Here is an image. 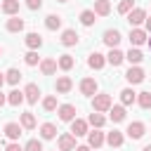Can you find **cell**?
Segmentation results:
<instances>
[{"instance_id":"obj_1","label":"cell","mask_w":151,"mask_h":151,"mask_svg":"<svg viewBox=\"0 0 151 151\" xmlns=\"http://www.w3.org/2000/svg\"><path fill=\"white\" fill-rule=\"evenodd\" d=\"M111 94H92V111H99V113H104V111H109L111 109Z\"/></svg>"},{"instance_id":"obj_2","label":"cell","mask_w":151,"mask_h":151,"mask_svg":"<svg viewBox=\"0 0 151 151\" xmlns=\"http://www.w3.org/2000/svg\"><path fill=\"white\" fill-rule=\"evenodd\" d=\"M144 19H146V12H144L142 7H132V9L127 12V21H130L132 28H137L139 24H144Z\"/></svg>"},{"instance_id":"obj_3","label":"cell","mask_w":151,"mask_h":151,"mask_svg":"<svg viewBox=\"0 0 151 151\" xmlns=\"http://www.w3.org/2000/svg\"><path fill=\"white\" fill-rule=\"evenodd\" d=\"M125 80H127L130 85H139V83L144 80V71H142L139 66H130V68L125 71Z\"/></svg>"},{"instance_id":"obj_4","label":"cell","mask_w":151,"mask_h":151,"mask_svg":"<svg viewBox=\"0 0 151 151\" xmlns=\"http://www.w3.org/2000/svg\"><path fill=\"white\" fill-rule=\"evenodd\" d=\"M57 113H59V120L71 123L76 118V106L73 104H61V106H57Z\"/></svg>"},{"instance_id":"obj_5","label":"cell","mask_w":151,"mask_h":151,"mask_svg":"<svg viewBox=\"0 0 151 151\" xmlns=\"http://www.w3.org/2000/svg\"><path fill=\"white\" fill-rule=\"evenodd\" d=\"M125 132H127V137H130V139H142V137H144V132H146V127H144V123H142V120H134V123H130V125H127V130H125Z\"/></svg>"},{"instance_id":"obj_6","label":"cell","mask_w":151,"mask_h":151,"mask_svg":"<svg viewBox=\"0 0 151 151\" xmlns=\"http://www.w3.org/2000/svg\"><path fill=\"white\" fill-rule=\"evenodd\" d=\"M101 40H104L109 47H118V42H120L123 38H120V31H118V28H109V31H104V38H101Z\"/></svg>"},{"instance_id":"obj_7","label":"cell","mask_w":151,"mask_h":151,"mask_svg":"<svg viewBox=\"0 0 151 151\" xmlns=\"http://www.w3.org/2000/svg\"><path fill=\"white\" fill-rule=\"evenodd\" d=\"M71 134H73V137H83V134H87V120H83V118H73V120H71Z\"/></svg>"},{"instance_id":"obj_8","label":"cell","mask_w":151,"mask_h":151,"mask_svg":"<svg viewBox=\"0 0 151 151\" xmlns=\"http://www.w3.org/2000/svg\"><path fill=\"white\" fill-rule=\"evenodd\" d=\"M104 142H106V137H104V132H99L97 127H94V132H87V146H90V149H99Z\"/></svg>"},{"instance_id":"obj_9","label":"cell","mask_w":151,"mask_h":151,"mask_svg":"<svg viewBox=\"0 0 151 151\" xmlns=\"http://www.w3.org/2000/svg\"><path fill=\"white\" fill-rule=\"evenodd\" d=\"M130 42L134 45V47H139V45H144L146 42V31L144 28H130Z\"/></svg>"},{"instance_id":"obj_10","label":"cell","mask_w":151,"mask_h":151,"mask_svg":"<svg viewBox=\"0 0 151 151\" xmlns=\"http://www.w3.org/2000/svg\"><path fill=\"white\" fill-rule=\"evenodd\" d=\"M80 92H83L85 97L97 94V80H94V78H83V80H80Z\"/></svg>"},{"instance_id":"obj_11","label":"cell","mask_w":151,"mask_h":151,"mask_svg":"<svg viewBox=\"0 0 151 151\" xmlns=\"http://www.w3.org/2000/svg\"><path fill=\"white\" fill-rule=\"evenodd\" d=\"M38 97H40V87H38L35 83H28V85H26V90H24V99H26L28 104H35V101H38Z\"/></svg>"},{"instance_id":"obj_12","label":"cell","mask_w":151,"mask_h":151,"mask_svg":"<svg viewBox=\"0 0 151 151\" xmlns=\"http://www.w3.org/2000/svg\"><path fill=\"white\" fill-rule=\"evenodd\" d=\"M21 130H24V127H21L19 123H7V125H5V137H7L9 142H17V139L21 137Z\"/></svg>"},{"instance_id":"obj_13","label":"cell","mask_w":151,"mask_h":151,"mask_svg":"<svg viewBox=\"0 0 151 151\" xmlns=\"http://www.w3.org/2000/svg\"><path fill=\"white\" fill-rule=\"evenodd\" d=\"M59 149L61 151H73L76 149V137L71 134V132H66V134H59Z\"/></svg>"},{"instance_id":"obj_14","label":"cell","mask_w":151,"mask_h":151,"mask_svg":"<svg viewBox=\"0 0 151 151\" xmlns=\"http://www.w3.org/2000/svg\"><path fill=\"white\" fill-rule=\"evenodd\" d=\"M104 64H106V57H104V54H99V52H92V54L87 57V66H90V68H94V71L104 68Z\"/></svg>"},{"instance_id":"obj_15","label":"cell","mask_w":151,"mask_h":151,"mask_svg":"<svg viewBox=\"0 0 151 151\" xmlns=\"http://www.w3.org/2000/svg\"><path fill=\"white\" fill-rule=\"evenodd\" d=\"M5 28H7L9 33H19V31H24V19L14 14V17H9V19H7V24H5Z\"/></svg>"},{"instance_id":"obj_16","label":"cell","mask_w":151,"mask_h":151,"mask_svg":"<svg viewBox=\"0 0 151 151\" xmlns=\"http://www.w3.org/2000/svg\"><path fill=\"white\" fill-rule=\"evenodd\" d=\"M61 45H64V47H73V45H78V33H76L73 28H66V31L61 33Z\"/></svg>"},{"instance_id":"obj_17","label":"cell","mask_w":151,"mask_h":151,"mask_svg":"<svg viewBox=\"0 0 151 151\" xmlns=\"http://www.w3.org/2000/svg\"><path fill=\"white\" fill-rule=\"evenodd\" d=\"M24 42H26L28 50H40V45H42V35H40V33H26Z\"/></svg>"},{"instance_id":"obj_18","label":"cell","mask_w":151,"mask_h":151,"mask_svg":"<svg viewBox=\"0 0 151 151\" xmlns=\"http://www.w3.org/2000/svg\"><path fill=\"white\" fill-rule=\"evenodd\" d=\"M106 61H109L111 66H120V64L125 61V54H123L118 47H111V52L106 54Z\"/></svg>"},{"instance_id":"obj_19","label":"cell","mask_w":151,"mask_h":151,"mask_svg":"<svg viewBox=\"0 0 151 151\" xmlns=\"http://www.w3.org/2000/svg\"><path fill=\"white\" fill-rule=\"evenodd\" d=\"M54 87H57V92H59V94H66V92H71V87H73V80H71L68 76H59Z\"/></svg>"},{"instance_id":"obj_20","label":"cell","mask_w":151,"mask_h":151,"mask_svg":"<svg viewBox=\"0 0 151 151\" xmlns=\"http://www.w3.org/2000/svg\"><path fill=\"white\" fill-rule=\"evenodd\" d=\"M109 118H111L113 123H123V120H125V106H123V104H118V106L111 104V109H109Z\"/></svg>"},{"instance_id":"obj_21","label":"cell","mask_w":151,"mask_h":151,"mask_svg":"<svg viewBox=\"0 0 151 151\" xmlns=\"http://www.w3.org/2000/svg\"><path fill=\"white\" fill-rule=\"evenodd\" d=\"M45 28L47 31H59L61 28V17L59 14H47L45 17Z\"/></svg>"},{"instance_id":"obj_22","label":"cell","mask_w":151,"mask_h":151,"mask_svg":"<svg viewBox=\"0 0 151 151\" xmlns=\"http://www.w3.org/2000/svg\"><path fill=\"white\" fill-rule=\"evenodd\" d=\"M137 101V92L132 90V87H125L123 92H120V104L123 106H130V104H134Z\"/></svg>"},{"instance_id":"obj_23","label":"cell","mask_w":151,"mask_h":151,"mask_svg":"<svg viewBox=\"0 0 151 151\" xmlns=\"http://www.w3.org/2000/svg\"><path fill=\"white\" fill-rule=\"evenodd\" d=\"M40 137L42 139H54L57 137V125L54 123H42L40 125Z\"/></svg>"},{"instance_id":"obj_24","label":"cell","mask_w":151,"mask_h":151,"mask_svg":"<svg viewBox=\"0 0 151 151\" xmlns=\"http://www.w3.org/2000/svg\"><path fill=\"white\" fill-rule=\"evenodd\" d=\"M92 12L99 14V17H106V14H111V2L109 0H94V9Z\"/></svg>"},{"instance_id":"obj_25","label":"cell","mask_w":151,"mask_h":151,"mask_svg":"<svg viewBox=\"0 0 151 151\" xmlns=\"http://www.w3.org/2000/svg\"><path fill=\"white\" fill-rule=\"evenodd\" d=\"M0 9L5 14H9V17H14V14H19V0H2Z\"/></svg>"},{"instance_id":"obj_26","label":"cell","mask_w":151,"mask_h":151,"mask_svg":"<svg viewBox=\"0 0 151 151\" xmlns=\"http://www.w3.org/2000/svg\"><path fill=\"white\" fill-rule=\"evenodd\" d=\"M19 125H21L24 130H33V127H35V116H33L31 111L21 113V118H19Z\"/></svg>"},{"instance_id":"obj_27","label":"cell","mask_w":151,"mask_h":151,"mask_svg":"<svg viewBox=\"0 0 151 151\" xmlns=\"http://www.w3.org/2000/svg\"><path fill=\"white\" fill-rule=\"evenodd\" d=\"M73 64H76V59H73L71 54H61V57L57 59V66H59L61 71H71V68H73Z\"/></svg>"},{"instance_id":"obj_28","label":"cell","mask_w":151,"mask_h":151,"mask_svg":"<svg viewBox=\"0 0 151 151\" xmlns=\"http://www.w3.org/2000/svg\"><path fill=\"white\" fill-rule=\"evenodd\" d=\"M40 71H42V76H52L57 71V59H42L40 61Z\"/></svg>"},{"instance_id":"obj_29","label":"cell","mask_w":151,"mask_h":151,"mask_svg":"<svg viewBox=\"0 0 151 151\" xmlns=\"http://www.w3.org/2000/svg\"><path fill=\"white\" fill-rule=\"evenodd\" d=\"M87 125H92V127H97V130H99V127H104V125H106V118H104L99 111H94V113H90Z\"/></svg>"},{"instance_id":"obj_30","label":"cell","mask_w":151,"mask_h":151,"mask_svg":"<svg viewBox=\"0 0 151 151\" xmlns=\"http://www.w3.org/2000/svg\"><path fill=\"white\" fill-rule=\"evenodd\" d=\"M106 142H109V146H123V132H118V130L109 132L106 134Z\"/></svg>"},{"instance_id":"obj_31","label":"cell","mask_w":151,"mask_h":151,"mask_svg":"<svg viewBox=\"0 0 151 151\" xmlns=\"http://www.w3.org/2000/svg\"><path fill=\"white\" fill-rule=\"evenodd\" d=\"M94 17H97V14H94L92 9H83V12H80V24H83V26H92V24L97 21Z\"/></svg>"},{"instance_id":"obj_32","label":"cell","mask_w":151,"mask_h":151,"mask_svg":"<svg viewBox=\"0 0 151 151\" xmlns=\"http://www.w3.org/2000/svg\"><path fill=\"white\" fill-rule=\"evenodd\" d=\"M125 59H127L130 64H134V66H137V64H139V61L144 59V54H142V52H139L137 47H130V52L125 54Z\"/></svg>"},{"instance_id":"obj_33","label":"cell","mask_w":151,"mask_h":151,"mask_svg":"<svg viewBox=\"0 0 151 151\" xmlns=\"http://www.w3.org/2000/svg\"><path fill=\"white\" fill-rule=\"evenodd\" d=\"M19 80H21V71L19 68H9L5 73V83H9V85H17Z\"/></svg>"},{"instance_id":"obj_34","label":"cell","mask_w":151,"mask_h":151,"mask_svg":"<svg viewBox=\"0 0 151 151\" xmlns=\"http://www.w3.org/2000/svg\"><path fill=\"white\" fill-rule=\"evenodd\" d=\"M24 101V92H19V90H12L9 94H7V104L9 106H19Z\"/></svg>"},{"instance_id":"obj_35","label":"cell","mask_w":151,"mask_h":151,"mask_svg":"<svg viewBox=\"0 0 151 151\" xmlns=\"http://www.w3.org/2000/svg\"><path fill=\"white\" fill-rule=\"evenodd\" d=\"M137 104L142 109H151V92H139L137 94Z\"/></svg>"},{"instance_id":"obj_36","label":"cell","mask_w":151,"mask_h":151,"mask_svg":"<svg viewBox=\"0 0 151 151\" xmlns=\"http://www.w3.org/2000/svg\"><path fill=\"white\" fill-rule=\"evenodd\" d=\"M42 109H45V111H57V97H54V94L45 97V99H42Z\"/></svg>"},{"instance_id":"obj_37","label":"cell","mask_w":151,"mask_h":151,"mask_svg":"<svg viewBox=\"0 0 151 151\" xmlns=\"http://www.w3.org/2000/svg\"><path fill=\"white\" fill-rule=\"evenodd\" d=\"M24 61H26L28 66H35V64L40 61V57H38V52H35V50H28V52H26V57H24Z\"/></svg>"},{"instance_id":"obj_38","label":"cell","mask_w":151,"mask_h":151,"mask_svg":"<svg viewBox=\"0 0 151 151\" xmlns=\"http://www.w3.org/2000/svg\"><path fill=\"white\" fill-rule=\"evenodd\" d=\"M24 151H42V142L40 139H28L26 146H24Z\"/></svg>"},{"instance_id":"obj_39","label":"cell","mask_w":151,"mask_h":151,"mask_svg":"<svg viewBox=\"0 0 151 151\" xmlns=\"http://www.w3.org/2000/svg\"><path fill=\"white\" fill-rule=\"evenodd\" d=\"M132 9V0H120V5H118V12L120 14H127Z\"/></svg>"},{"instance_id":"obj_40","label":"cell","mask_w":151,"mask_h":151,"mask_svg":"<svg viewBox=\"0 0 151 151\" xmlns=\"http://www.w3.org/2000/svg\"><path fill=\"white\" fill-rule=\"evenodd\" d=\"M26 7L28 9H40L42 7V0H26Z\"/></svg>"},{"instance_id":"obj_41","label":"cell","mask_w":151,"mask_h":151,"mask_svg":"<svg viewBox=\"0 0 151 151\" xmlns=\"http://www.w3.org/2000/svg\"><path fill=\"white\" fill-rule=\"evenodd\" d=\"M5 151H24V149H21V146H19L17 142H9V144L5 146Z\"/></svg>"},{"instance_id":"obj_42","label":"cell","mask_w":151,"mask_h":151,"mask_svg":"<svg viewBox=\"0 0 151 151\" xmlns=\"http://www.w3.org/2000/svg\"><path fill=\"white\" fill-rule=\"evenodd\" d=\"M76 151H90V146H87V144H83V146H76Z\"/></svg>"},{"instance_id":"obj_43","label":"cell","mask_w":151,"mask_h":151,"mask_svg":"<svg viewBox=\"0 0 151 151\" xmlns=\"http://www.w3.org/2000/svg\"><path fill=\"white\" fill-rule=\"evenodd\" d=\"M144 24H146V31L151 33V17H149V19H144Z\"/></svg>"},{"instance_id":"obj_44","label":"cell","mask_w":151,"mask_h":151,"mask_svg":"<svg viewBox=\"0 0 151 151\" xmlns=\"http://www.w3.org/2000/svg\"><path fill=\"white\" fill-rule=\"evenodd\" d=\"M2 104H7V97H5L2 92H0V106H2Z\"/></svg>"},{"instance_id":"obj_45","label":"cell","mask_w":151,"mask_h":151,"mask_svg":"<svg viewBox=\"0 0 151 151\" xmlns=\"http://www.w3.org/2000/svg\"><path fill=\"white\" fill-rule=\"evenodd\" d=\"M5 85V73H0V87Z\"/></svg>"},{"instance_id":"obj_46","label":"cell","mask_w":151,"mask_h":151,"mask_svg":"<svg viewBox=\"0 0 151 151\" xmlns=\"http://www.w3.org/2000/svg\"><path fill=\"white\" fill-rule=\"evenodd\" d=\"M142 151H151V144H146V146H144V149H142Z\"/></svg>"},{"instance_id":"obj_47","label":"cell","mask_w":151,"mask_h":151,"mask_svg":"<svg viewBox=\"0 0 151 151\" xmlns=\"http://www.w3.org/2000/svg\"><path fill=\"white\" fill-rule=\"evenodd\" d=\"M57 2H68V0H57Z\"/></svg>"},{"instance_id":"obj_48","label":"cell","mask_w":151,"mask_h":151,"mask_svg":"<svg viewBox=\"0 0 151 151\" xmlns=\"http://www.w3.org/2000/svg\"><path fill=\"white\" fill-rule=\"evenodd\" d=\"M146 40H149V47H151V38H146Z\"/></svg>"},{"instance_id":"obj_49","label":"cell","mask_w":151,"mask_h":151,"mask_svg":"<svg viewBox=\"0 0 151 151\" xmlns=\"http://www.w3.org/2000/svg\"><path fill=\"white\" fill-rule=\"evenodd\" d=\"M0 54H2V47H0Z\"/></svg>"}]
</instances>
